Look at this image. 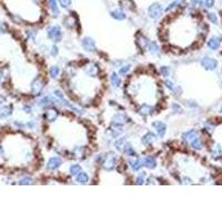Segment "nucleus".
<instances>
[{"instance_id":"nucleus-1","label":"nucleus","mask_w":222,"mask_h":222,"mask_svg":"<svg viewBox=\"0 0 222 222\" xmlns=\"http://www.w3.org/2000/svg\"><path fill=\"white\" fill-rule=\"evenodd\" d=\"M162 13V7L159 4H153L149 7V16L152 19H157Z\"/></svg>"},{"instance_id":"nucleus-2","label":"nucleus","mask_w":222,"mask_h":222,"mask_svg":"<svg viewBox=\"0 0 222 222\" xmlns=\"http://www.w3.org/2000/svg\"><path fill=\"white\" fill-rule=\"evenodd\" d=\"M49 38H51L53 41H60L61 40V30L58 26L52 27L51 29H49Z\"/></svg>"},{"instance_id":"nucleus-3","label":"nucleus","mask_w":222,"mask_h":222,"mask_svg":"<svg viewBox=\"0 0 222 222\" xmlns=\"http://www.w3.org/2000/svg\"><path fill=\"white\" fill-rule=\"evenodd\" d=\"M115 165H116V156H115L113 153L108 154L106 161L103 162V167H105V169L112 170L113 168H115Z\"/></svg>"},{"instance_id":"nucleus-4","label":"nucleus","mask_w":222,"mask_h":222,"mask_svg":"<svg viewBox=\"0 0 222 222\" xmlns=\"http://www.w3.org/2000/svg\"><path fill=\"white\" fill-rule=\"evenodd\" d=\"M201 64L206 69V70H213L217 67V61L212 58H204L202 59Z\"/></svg>"},{"instance_id":"nucleus-5","label":"nucleus","mask_w":222,"mask_h":222,"mask_svg":"<svg viewBox=\"0 0 222 222\" xmlns=\"http://www.w3.org/2000/svg\"><path fill=\"white\" fill-rule=\"evenodd\" d=\"M43 86H45V82H43L42 79H36L33 81V83H32V87H31V90L32 92L35 93V95H38L41 90L43 89Z\"/></svg>"},{"instance_id":"nucleus-6","label":"nucleus","mask_w":222,"mask_h":222,"mask_svg":"<svg viewBox=\"0 0 222 222\" xmlns=\"http://www.w3.org/2000/svg\"><path fill=\"white\" fill-rule=\"evenodd\" d=\"M60 164H61V159L59 158V157H54V158H51L49 160V162L47 164V168L50 170H54L57 169L58 167H60Z\"/></svg>"},{"instance_id":"nucleus-7","label":"nucleus","mask_w":222,"mask_h":222,"mask_svg":"<svg viewBox=\"0 0 222 222\" xmlns=\"http://www.w3.org/2000/svg\"><path fill=\"white\" fill-rule=\"evenodd\" d=\"M136 43H137V46L140 49H144V48H147L149 41L147 40V38L144 37V36H142L141 33H139L137 36V39H136Z\"/></svg>"},{"instance_id":"nucleus-8","label":"nucleus","mask_w":222,"mask_h":222,"mask_svg":"<svg viewBox=\"0 0 222 222\" xmlns=\"http://www.w3.org/2000/svg\"><path fill=\"white\" fill-rule=\"evenodd\" d=\"M82 46L85 48L87 51H93L95 50V41L91 39V38H85L82 40Z\"/></svg>"},{"instance_id":"nucleus-9","label":"nucleus","mask_w":222,"mask_h":222,"mask_svg":"<svg viewBox=\"0 0 222 222\" xmlns=\"http://www.w3.org/2000/svg\"><path fill=\"white\" fill-rule=\"evenodd\" d=\"M154 128H156V130H157V132L160 137H162L165 132V124L162 123V122L160 121H157V122H153V124H152Z\"/></svg>"},{"instance_id":"nucleus-10","label":"nucleus","mask_w":222,"mask_h":222,"mask_svg":"<svg viewBox=\"0 0 222 222\" xmlns=\"http://www.w3.org/2000/svg\"><path fill=\"white\" fill-rule=\"evenodd\" d=\"M111 16L113 17L117 20H123L126 18V13L121 10V9H116L111 12Z\"/></svg>"},{"instance_id":"nucleus-11","label":"nucleus","mask_w":222,"mask_h":222,"mask_svg":"<svg viewBox=\"0 0 222 222\" xmlns=\"http://www.w3.org/2000/svg\"><path fill=\"white\" fill-rule=\"evenodd\" d=\"M57 116H58V111L56 110V109H50V110H48L47 112H46V118H47V120H49V121L56 120Z\"/></svg>"},{"instance_id":"nucleus-12","label":"nucleus","mask_w":222,"mask_h":222,"mask_svg":"<svg viewBox=\"0 0 222 222\" xmlns=\"http://www.w3.org/2000/svg\"><path fill=\"white\" fill-rule=\"evenodd\" d=\"M143 163L149 169H153L154 167H156V160L153 158H151V157H147L143 160Z\"/></svg>"},{"instance_id":"nucleus-13","label":"nucleus","mask_w":222,"mask_h":222,"mask_svg":"<svg viewBox=\"0 0 222 222\" xmlns=\"http://www.w3.org/2000/svg\"><path fill=\"white\" fill-rule=\"evenodd\" d=\"M74 18H76V16H74V13H72V15H70V16H68V17H66V18H64V23L67 27H69V28L74 27Z\"/></svg>"},{"instance_id":"nucleus-14","label":"nucleus","mask_w":222,"mask_h":222,"mask_svg":"<svg viewBox=\"0 0 222 222\" xmlns=\"http://www.w3.org/2000/svg\"><path fill=\"white\" fill-rule=\"evenodd\" d=\"M219 45H220V39L216 37L211 38V39L209 40V42H208V46L211 48V49H217V48L219 47Z\"/></svg>"},{"instance_id":"nucleus-15","label":"nucleus","mask_w":222,"mask_h":222,"mask_svg":"<svg viewBox=\"0 0 222 222\" xmlns=\"http://www.w3.org/2000/svg\"><path fill=\"white\" fill-rule=\"evenodd\" d=\"M121 5L127 8L129 10H134V4H133L132 0H122L121 1Z\"/></svg>"},{"instance_id":"nucleus-16","label":"nucleus","mask_w":222,"mask_h":222,"mask_svg":"<svg viewBox=\"0 0 222 222\" xmlns=\"http://www.w3.org/2000/svg\"><path fill=\"white\" fill-rule=\"evenodd\" d=\"M48 1H49V6H50L51 10H52L53 13L57 16L59 13V8H58V5H57V1H56V0H48Z\"/></svg>"},{"instance_id":"nucleus-17","label":"nucleus","mask_w":222,"mask_h":222,"mask_svg":"<svg viewBox=\"0 0 222 222\" xmlns=\"http://www.w3.org/2000/svg\"><path fill=\"white\" fill-rule=\"evenodd\" d=\"M129 163L131 164V167H132L133 170L140 169V168H141V165H142L139 159H136V160H130V161H129Z\"/></svg>"},{"instance_id":"nucleus-18","label":"nucleus","mask_w":222,"mask_h":222,"mask_svg":"<svg viewBox=\"0 0 222 222\" xmlns=\"http://www.w3.org/2000/svg\"><path fill=\"white\" fill-rule=\"evenodd\" d=\"M197 133L194 132V131H190V132H188L187 134H185V139L189 141V142H192V141H194L197 139Z\"/></svg>"},{"instance_id":"nucleus-19","label":"nucleus","mask_w":222,"mask_h":222,"mask_svg":"<svg viewBox=\"0 0 222 222\" xmlns=\"http://www.w3.org/2000/svg\"><path fill=\"white\" fill-rule=\"evenodd\" d=\"M77 180H78V182L80 183H87L88 182V175H86L85 172H80V175L77 177Z\"/></svg>"},{"instance_id":"nucleus-20","label":"nucleus","mask_w":222,"mask_h":222,"mask_svg":"<svg viewBox=\"0 0 222 222\" xmlns=\"http://www.w3.org/2000/svg\"><path fill=\"white\" fill-rule=\"evenodd\" d=\"M153 139H154V134H152V133H148V134H146V136L143 137L142 142L144 143V144H149Z\"/></svg>"},{"instance_id":"nucleus-21","label":"nucleus","mask_w":222,"mask_h":222,"mask_svg":"<svg viewBox=\"0 0 222 222\" xmlns=\"http://www.w3.org/2000/svg\"><path fill=\"white\" fill-rule=\"evenodd\" d=\"M152 112V108L149 106H143L141 109H140V113L143 115V116H147V115H150Z\"/></svg>"},{"instance_id":"nucleus-22","label":"nucleus","mask_w":222,"mask_h":222,"mask_svg":"<svg viewBox=\"0 0 222 222\" xmlns=\"http://www.w3.org/2000/svg\"><path fill=\"white\" fill-rule=\"evenodd\" d=\"M111 82H112L113 86H120L121 80H120V78L116 74H112V76H111Z\"/></svg>"},{"instance_id":"nucleus-23","label":"nucleus","mask_w":222,"mask_h":222,"mask_svg":"<svg viewBox=\"0 0 222 222\" xmlns=\"http://www.w3.org/2000/svg\"><path fill=\"white\" fill-rule=\"evenodd\" d=\"M80 171H81V167H80L79 164H74L71 168H70V172H71V175H78L80 173Z\"/></svg>"},{"instance_id":"nucleus-24","label":"nucleus","mask_w":222,"mask_h":222,"mask_svg":"<svg viewBox=\"0 0 222 222\" xmlns=\"http://www.w3.org/2000/svg\"><path fill=\"white\" fill-rule=\"evenodd\" d=\"M191 146H192L194 149H201L202 148V142L200 141V139H198V138H197L194 141H192V142H191Z\"/></svg>"},{"instance_id":"nucleus-25","label":"nucleus","mask_w":222,"mask_h":222,"mask_svg":"<svg viewBox=\"0 0 222 222\" xmlns=\"http://www.w3.org/2000/svg\"><path fill=\"white\" fill-rule=\"evenodd\" d=\"M208 18H209V20L211 22H213V23H217L218 22V18L214 12H210V13L208 15Z\"/></svg>"},{"instance_id":"nucleus-26","label":"nucleus","mask_w":222,"mask_h":222,"mask_svg":"<svg viewBox=\"0 0 222 222\" xmlns=\"http://www.w3.org/2000/svg\"><path fill=\"white\" fill-rule=\"evenodd\" d=\"M111 130H112V133H113V136L116 137V136H118L119 133L122 132V127H121V126H118V124H117L116 128H115V129H111Z\"/></svg>"},{"instance_id":"nucleus-27","label":"nucleus","mask_w":222,"mask_h":222,"mask_svg":"<svg viewBox=\"0 0 222 222\" xmlns=\"http://www.w3.org/2000/svg\"><path fill=\"white\" fill-rule=\"evenodd\" d=\"M59 4L64 8H68V7L71 6V0H59Z\"/></svg>"},{"instance_id":"nucleus-28","label":"nucleus","mask_w":222,"mask_h":222,"mask_svg":"<svg viewBox=\"0 0 222 222\" xmlns=\"http://www.w3.org/2000/svg\"><path fill=\"white\" fill-rule=\"evenodd\" d=\"M126 120V117L123 116V115H118V116L115 117V122H119V123H121Z\"/></svg>"},{"instance_id":"nucleus-29","label":"nucleus","mask_w":222,"mask_h":222,"mask_svg":"<svg viewBox=\"0 0 222 222\" xmlns=\"http://www.w3.org/2000/svg\"><path fill=\"white\" fill-rule=\"evenodd\" d=\"M58 74H59L58 67H52V68L50 69V74H51V77H56Z\"/></svg>"},{"instance_id":"nucleus-30","label":"nucleus","mask_w":222,"mask_h":222,"mask_svg":"<svg viewBox=\"0 0 222 222\" xmlns=\"http://www.w3.org/2000/svg\"><path fill=\"white\" fill-rule=\"evenodd\" d=\"M150 48H151V52L157 53V52L159 51V48H158V46H157V43H156V42L151 43V46H150Z\"/></svg>"},{"instance_id":"nucleus-31","label":"nucleus","mask_w":222,"mask_h":222,"mask_svg":"<svg viewBox=\"0 0 222 222\" xmlns=\"http://www.w3.org/2000/svg\"><path fill=\"white\" fill-rule=\"evenodd\" d=\"M126 169H127V165H126L124 163L119 164V167H118V171H119L120 173H123V172L126 171Z\"/></svg>"},{"instance_id":"nucleus-32","label":"nucleus","mask_w":222,"mask_h":222,"mask_svg":"<svg viewBox=\"0 0 222 222\" xmlns=\"http://www.w3.org/2000/svg\"><path fill=\"white\" fill-rule=\"evenodd\" d=\"M204 4H206V8H211V7H213V5H214V0H206Z\"/></svg>"},{"instance_id":"nucleus-33","label":"nucleus","mask_w":222,"mask_h":222,"mask_svg":"<svg viewBox=\"0 0 222 222\" xmlns=\"http://www.w3.org/2000/svg\"><path fill=\"white\" fill-rule=\"evenodd\" d=\"M161 72H162V74H163L164 77L169 76V68H168V67H162V68H161Z\"/></svg>"},{"instance_id":"nucleus-34","label":"nucleus","mask_w":222,"mask_h":222,"mask_svg":"<svg viewBox=\"0 0 222 222\" xmlns=\"http://www.w3.org/2000/svg\"><path fill=\"white\" fill-rule=\"evenodd\" d=\"M129 66H124L123 68H121L120 69V74H126V72H128L129 71Z\"/></svg>"},{"instance_id":"nucleus-35","label":"nucleus","mask_w":222,"mask_h":222,"mask_svg":"<svg viewBox=\"0 0 222 222\" xmlns=\"http://www.w3.org/2000/svg\"><path fill=\"white\" fill-rule=\"evenodd\" d=\"M49 98H45V99H42V101H41V106H46V105H49Z\"/></svg>"},{"instance_id":"nucleus-36","label":"nucleus","mask_w":222,"mask_h":222,"mask_svg":"<svg viewBox=\"0 0 222 222\" xmlns=\"http://www.w3.org/2000/svg\"><path fill=\"white\" fill-rule=\"evenodd\" d=\"M220 152H221V149L218 147L217 150H214V151H213V156H214V157H218V154H220Z\"/></svg>"},{"instance_id":"nucleus-37","label":"nucleus","mask_w":222,"mask_h":222,"mask_svg":"<svg viewBox=\"0 0 222 222\" xmlns=\"http://www.w3.org/2000/svg\"><path fill=\"white\" fill-rule=\"evenodd\" d=\"M143 183V178L142 177H138L137 178V185H142Z\"/></svg>"},{"instance_id":"nucleus-38","label":"nucleus","mask_w":222,"mask_h":222,"mask_svg":"<svg viewBox=\"0 0 222 222\" xmlns=\"http://www.w3.org/2000/svg\"><path fill=\"white\" fill-rule=\"evenodd\" d=\"M192 1V4H194V5H201L202 4V0H191Z\"/></svg>"},{"instance_id":"nucleus-39","label":"nucleus","mask_w":222,"mask_h":222,"mask_svg":"<svg viewBox=\"0 0 222 222\" xmlns=\"http://www.w3.org/2000/svg\"><path fill=\"white\" fill-rule=\"evenodd\" d=\"M165 85H167V87H168V88H170V89H172V88H173V85H172V82H170V81H167V82H165Z\"/></svg>"},{"instance_id":"nucleus-40","label":"nucleus","mask_w":222,"mask_h":222,"mask_svg":"<svg viewBox=\"0 0 222 222\" xmlns=\"http://www.w3.org/2000/svg\"><path fill=\"white\" fill-rule=\"evenodd\" d=\"M52 49H53V50H52V54H53V56H54V54H57V52H58V50H57V48H56V47H53Z\"/></svg>"},{"instance_id":"nucleus-41","label":"nucleus","mask_w":222,"mask_h":222,"mask_svg":"<svg viewBox=\"0 0 222 222\" xmlns=\"http://www.w3.org/2000/svg\"><path fill=\"white\" fill-rule=\"evenodd\" d=\"M98 161H100V162H102V161H103V157H102V156H100V157H98Z\"/></svg>"}]
</instances>
